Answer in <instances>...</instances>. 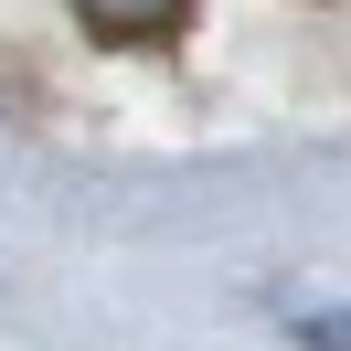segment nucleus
Wrapping results in <instances>:
<instances>
[{
    "label": "nucleus",
    "instance_id": "f257e3e1",
    "mask_svg": "<svg viewBox=\"0 0 351 351\" xmlns=\"http://www.w3.org/2000/svg\"><path fill=\"white\" fill-rule=\"evenodd\" d=\"M75 22H86L96 43H171V32L192 22V0H75Z\"/></svg>",
    "mask_w": 351,
    "mask_h": 351
}]
</instances>
